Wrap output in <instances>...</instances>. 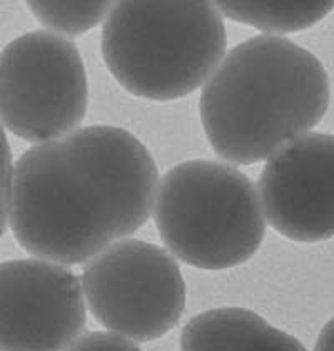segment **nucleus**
<instances>
[{"label":"nucleus","instance_id":"obj_2","mask_svg":"<svg viewBox=\"0 0 334 351\" xmlns=\"http://www.w3.org/2000/svg\"><path fill=\"white\" fill-rule=\"evenodd\" d=\"M329 106V81L316 56L284 37L236 45L204 84L199 112L219 158L254 164L307 134Z\"/></svg>","mask_w":334,"mask_h":351},{"label":"nucleus","instance_id":"obj_7","mask_svg":"<svg viewBox=\"0 0 334 351\" xmlns=\"http://www.w3.org/2000/svg\"><path fill=\"white\" fill-rule=\"evenodd\" d=\"M86 322L72 271L44 259L0 263V351H67Z\"/></svg>","mask_w":334,"mask_h":351},{"label":"nucleus","instance_id":"obj_4","mask_svg":"<svg viewBox=\"0 0 334 351\" xmlns=\"http://www.w3.org/2000/svg\"><path fill=\"white\" fill-rule=\"evenodd\" d=\"M154 219L174 256L207 271L249 261L266 234L253 181L231 164L204 159L177 164L164 176Z\"/></svg>","mask_w":334,"mask_h":351},{"label":"nucleus","instance_id":"obj_13","mask_svg":"<svg viewBox=\"0 0 334 351\" xmlns=\"http://www.w3.org/2000/svg\"><path fill=\"white\" fill-rule=\"evenodd\" d=\"M67 351H142L129 339L117 337L114 333L92 331L84 335Z\"/></svg>","mask_w":334,"mask_h":351},{"label":"nucleus","instance_id":"obj_1","mask_svg":"<svg viewBox=\"0 0 334 351\" xmlns=\"http://www.w3.org/2000/svg\"><path fill=\"white\" fill-rule=\"evenodd\" d=\"M159 171L147 147L114 125H89L27 149L14 166L9 221L17 243L81 265L146 224Z\"/></svg>","mask_w":334,"mask_h":351},{"label":"nucleus","instance_id":"obj_11","mask_svg":"<svg viewBox=\"0 0 334 351\" xmlns=\"http://www.w3.org/2000/svg\"><path fill=\"white\" fill-rule=\"evenodd\" d=\"M37 21L54 32L75 37L105 22L111 2H29Z\"/></svg>","mask_w":334,"mask_h":351},{"label":"nucleus","instance_id":"obj_5","mask_svg":"<svg viewBox=\"0 0 334 351\" xmlns=\"http://www.w3.org/2000/svg\"><path fill=\"white\" fill-rule=\"evenodd\" d=\"M87 77L74 42L34 30L0 52V121L29 143L74 132L87 112Z\"/></svg>","mask_w":334,"mask_h":351},{"label":"nucleus","instance_id":"obj_9","mask_svg":"<svg viewBox=\"0 0 334 351\" xmlns=\"http://www.w3.org/2000/svg\"><path fill=\"white\" fill-rule=\"evenodd\" d=\"M181 351H307L299 339L246 308H218L194 316L181 333Z\"/></svg>","mask_w":334,"mask_h":351},{"label":"nucleus","instance_id":"obj_12","mask_svg":"<svg viewBox=\"0 0 334 351\" xmlns=\"http://www.w3.org/2000/svg\"><path fill=\"white\" fill-rule=\"evenodd\" d=\"M12 152L9 141L0 124V238L5 232L10 211V193H12Z\"/></svg>","mask_w":334,"mask_h":351},{"label":"nucleus","instance_id":"obj_3","mask_svg":"<svg viewBox=\"0 0 334 351\" xmlns=\"http://www.w3.org/2000/svg\"><path fill=\"white\" fill-rule=\"evenodd\" d=\"M222 15L211 2H117L102 27V56L127 93L174 101L209 81L226 52Z\"/></svg>","mask_w":334,"mask_h":351},{"label":"nucleus","instance_id":"obj_14","mask_svg":"<svg viewBox=\"0 0 334 351\" xmlns=\"http://www.w3.org/2000/svg\"><path fill=\"white\" fill-rule=\"evenodd\" d=\"M314 351H334V318L329 319L321 330Z\"/></svg>","mask_w":334,"mask_h":351},{"label":"nucleus","instance_id":"obj_6","mask_svg":"<svg viewBox=\"0 0 334 351\" xmlns=\"http://www.w3.org/2000/svg\"><path fill=\"white\" fill-rule=\"evenodd\" d=\"M82 289L94 318L117 337L147 343L164 337L185 308V283L167 251L123 239L86 265Z\"/></svg>","mask_w":334,"mask_h":351},{"label":"nucleus","instance_id":"obj_8","mask_svg":"<svg viewBox=\"0 0 334 351\" xmlns=\"http://www.w3.org/2000/svg\"><path fill=\"white\" fill-rule=\"evenodd\" d=\"M259 199L268 223L284 238H334V134L307 132L269 158Z\"/></svg>","mask_w":334,"mask_h":351},{"label":"nucleus","instance_id":"obj_10","mask_svg":"<svg viewBox=\"0 0 334 351\" xmlns=\"http://www.w3.org/2000/svg\"><path fill=\"white\" fill-rule=\"evenodd\" d=\"M224 17L271 34L313 27L333 10L334 2H218Z\"/></svg>","mask_w":334,"mask_h":351}]
</instances>
